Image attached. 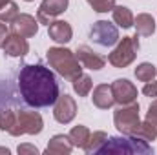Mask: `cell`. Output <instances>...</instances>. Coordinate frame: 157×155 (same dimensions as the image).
<instances>
[{
  "label": "cell",
  "instance_id": "obj_1",
  "mask_svg": "<svg viewBox=\"0 0 157 155\" xmlns=\"http://www.w3.org/2000/svg\"><path fill=\"white\" fill-rule=\"evenodd\" d=\"M18 89L26 104L31 108L53 106L59 91V82L49 68L42 64H26L18 75Z\"/></svg>",
  "mask_w": 157,
  "mask_h": 155
},
{
  "label": "cell",
  "instance_id": "obj_2",
  "mask_svg": "<svg viewBox=\"0 0 157 155\" xmlns=\"http://www.w3.org/2000/svg\"><path fill=\"white\" fill-rule=\"evenodd\" d=\"M46 59L49 66L60 75V77L73 80L82 73V64L78 62L75 51L64 47V46H55L46 51Z\"/></svg>",
  "mask_w": 157,
  "mask_h": 155
},
{
  "label": "cell",
  "instance_id": "obj_3",
  "mask_svg": "<svg viewBox=\"0 0 157 155\" xmlns=\"http://www.w3.org/2000/svg\"><path fill=\"white\" fill-rule=\"evenodd\" d=\"M95 153L150 155V153H154V148L144 139H139L135 135H122V137H108L104 141V144Z\"/></svg>",
  "mask_w": 157,
  "mask_h": 155
},
{
  "label": "cell",
  "instance_id": "obj_4",
  "mask_svg": "<svg viewBox=\"0 0 157 155\" xmlns=\"http://www.w3.org/2000/svg\"><path fill=\"white\" fill-rule=\"evenodd\" d=\"M137 51H139V39H137V35L135 37H122V39H119L115 49L108 55V62L113 68L122 70V68L130 66L135 60Z\"/></svg>",
  "mask_w": 157,
  "mask_h": 155
},
{
  "label": "cell",
  "instance_id": "obj_5",
  "mask_svg": "<svg viewBox=\"0 0 157 155\" xmlns=\"http://www.w3.org/2000/svg\"><path fill=\"white\" fill-rule=\"evenodd\" d=\"M44 130V120L39 112H29V110H20L17 112V119L9 133L13 137L20 135H39Z\"/></svg>",
  "mask_w": 157,
  "mask_h": 155
},
{
  "label": "cell",
  "instance_id": "obj_6",
  "mask_svg": "<svg viewBox=\"0 0 157 155\" xmlns=\"http://www.w3.org/2000/svg\"><path fill=\"white\" fill-rule=\"evenodd\" d=\"M139 104L137 102H130V104H121L115 113H113V124L122 135H132L135 131V128L141 122L139 117Z\"/></svg>",
  "mask_w": 157,
  "mask_h": 155
},
{
  "label": "cell",
  "instance_id": "obj_7",
  "mask_svg": "<svg viewBox=\"0 0 157 155\" xmlns=\"http://www.w3.org/2000/svg\"><path fill=\"white\" fill-rule=\"evenodd\" d=\"M90 39L102 47H110V46H115L121 37L115 24L108 20H97L90 29Z\"/></svg>",
  "mask_w": 157,
  "mask_h": 155
},
{
  "label": "cell",
  "instance_id": "obj_8",
  "mask_svg": "<svg viewBox=\"0 0 157 155\" xmlns=\"http://www.w3.org/2000/svg\"><path fill=\"white\" fill-rule=\"evenodd\" d=\"M77 115V102L71 95H59L53 104V117L60 124H70Z\"/></svg>",
  "mask_w": 157,
  "mask_h": 155
},
{
  "label": "cell",
  "instance_id": "obj_9",
  "mask_svg": "<svg viewBox=\"0 0 157 155\" xmlns=\"http://www.w3.org/2000/svg\"><path fill=\"white\" fill-rule=\"evenodd\" d=\"M70 6V0H42L37 11V20L39 24L49 26L57 17H60Z\"/></svg>",
  "mask_w": 157,
  "mask_h": 155
},
{
  "label": "cell",
  "instance_id": "obj_10",
  "mask_svg": "<svg viewBox=\"0 0 157 155\" xmlns=\"http://www.w3.org/2000/svg\"><path fill=\"white\" fill-rule=\"evenodd\" d=\"M112 93H113V99H115V102L119 106L121 104H130V102L137 100V88L128 78L113 80L112 82Z\"/></svg>",
  "mask_w": 157,
  "mask_h": 155
},
{
  "label": "cell",
  "instance_id": "obj_11",
  "mask_svg": "<svg viewBox=\"0 0 157 155\" xmlns=\"http://www.w3.org/2000/svg\"><path fill=\"white\" fill-rule=\"evenodd\" d=\"M11 33H17L24 39H31L39 33V20L28 13H18V17L11 22Z\"/></svg>",
  "mask_w": 157,
  "mask_h": 155
},
{
  "label": "cell",
  "instance_id": "obj_12",
  "mask_svg": "<svg viewBox=\"0 0 157 155\" xmlns=\"http://www.w3.org/2000/svg\"><path fill=\"white\" fill-rule=\"evenodd\" d=\"M75 55H77L78 62L82 64V68H88V70H91V71H99V70H102L104 64H106V59L101 57L99 53H95V51H93L91 47H88V46H78L77 51H75Z\"/></svg>",
  "mask_w": 157,
  "mask_h": 155
},
{
  "label": "cell",
  "instance_id": "obj_13",
  "mask_svg": "<svg viewBox=\"0 0 157 155\" xmlns=\"http://www.w3.org/2000/svg\"><path fill=\"white\" fill-rule=\"evenodd\" d=\"M2 49L7 57H24L29 51V44L24 37H20L17 33H9L2 44Z\"/></svg>",
  "mask_w": 157,
  "mask_h": 155
},
{
  "label": "cell",
  "instance_id": "obj_14",
  "mask_svg": "<svg viewBox=\"0 0 157 155\" xmlns=\"http://www.w3.org/2000/svg\"><path fill=\"white\" fill-rule=\"evenodd\" d=\"M48 35L57 44H68L73 39V29H71L70 22H66V20H53L48 26Z\"/></svg>",
  "mask_w": 157,
  "mask_h": 155
},
{
  "label": "cell",
  "instance_id": "obj_15",
  "mask_svg": "<svg viewBox=\"0 0 157 155\" xmlns=\"http://www.w3.org/2000/svg\"><path fill=\"white\" fill-rule=\"evenodd\" d=\"M91 100H93V106L99 108V110L112 108L115 104V99H113V93H112V86H108V84L95 86L93 95H91Z\"/></svg>",
  "mask_w": 157,
  "mask_h": 155
},
{
  "label": "cell",
  "instance_id": "obj_16",
  "mask_svg": "<svg viewBox=\"0 0 157 155\" xmlns=\"http://www.w3.org/2000/svg\"><path fill=\"white\" fill-rule=\"evenodd\" d=\"M75 146L70 141V135H53L48 142L46 153L48 155H70Z\"/></svg>",
  "mask_w": 157,
  "mask_h": 155
},
{
  "label": "cell",
  "instance_id": "obj_17",
  "mask_svg": "<svg viewBox=\"0 0 157 155\" xmlns=\"http://www.w3.org/2000/svg\"><path fill=\"white\" fill-rule=\"evenodd\" d=\"M133 26L139 37H152L155 33V20L148 13H139L133 20Z\"/></svg>",
  "mask_w": 157,
  "mask_h": 155
},
{
  "label": "cell",
  "instance_id": "obj_18",
  "mask_svg": "<svg viewBox=\"0 0 157 155\" xmlns=\"http://www.w3.org/2000/svg\"><path fill=\"white\" fill-rule=\"evenodd\" d=\"M112 13H113V22L117 24L119 28L128 29V28L133 26L135 17H133V13H132L126 6H115V7L112 9Z\"/></svg>",
  "mask_w": 157,
  "mask_h": 155
},
{
  "label": "cell",
  "instance_id": "obj_19",
  "mask_svg": "<svg viewBox=\"0 0 157 155\" xmlns=\"http://www.w3.org/2000/svg\"><path fill=\"white\" fill-rule=\"evenodd\" d=\"M90 137H91V131H90L86 126H82V124L73 126L71 131H70V141H71V144H73L75 148H80V150H84V148L88 146Z\"/></svg>",
  "mask_w": 157,
  "mask_h": 155
},
{
  "label": "cell",
  "instance_id": "obj_20",
  "mask_svg": "<svg viewBox=\"0 0 157 155\" xmlns=\"http://www.w3.org/2000/svg\"><path fill=\"white\" fill-rule=\"evenodd\" d=\"M73 82V89H75V93H77L78 97H88L90 95V91H91V88H93V80L90 75H84V73H80L77 78H73L71 80Z\"/></svg>",
  "mask_w": 157,
  "mask_h": 155
},
{
  "label": "cell",
  "instance_id": "obj_21",
  "mask_svg": "<svg viewBox=\"0 0 157 155\" xmlns=\"http://www.w3.org/2000/svg\"><path fill=\"white\" fill-rule=\"evenodd\" d=\"M132 135H135V137H139V139H144V141H148V142H152V141L157 139V130L144 119V122H139V126L135 128V131H133Z\"/></svg>",
  "mask_w": 157,
  "mask_h": 155
},
{
  "label": "cell",
  "instance_id": "obj_22",
  "mask_svg": "<svg viewBox=\"0 0 157 155\" xmlns=\"http://www.w3.org/2000/svg\"><path fill=\"white\" fill-rule=\"evenodd\" d=\"M155 75H157L155 66L150 64V62H143V64H139L135 68V77H137V80H141V82H148V80L155 78Z\"/></svg>",
  "mask_w": 157,
  "mask_h": 155
},
{
  "label": "cell",
  "instance_id": "obj_23",
  "mask_svg": "<svg viewBox=\"0 0 157 155\" xmlns=\"http://www.w3.org/2000/svg\"><path fill=\"white\" fill-rule=\"evenodd\" d=\"M108 139V135L104 133V131H93L91 133V137H90V142H88V146L84 148V152L86 153H95L102 144H104V141Z\"/></svg>",
  "mask_w": 157,
  "mask_h": 155
},
{
  "label": "cell",
  "instance_id": "obj_24",
  "mask_svg": "<svg viewBox=\"0 0 157 155\" xmlns=\"http://www.w3.org/2000/svg\"><path fill=\"white\" fill-rule=\"evenodd\" d=\"M17 17H18V6H17V2H9L7 6H4L0 9V22H4V24H11Z\"/></svg>",
  "mask_w": 157,
  "mask_h": 155
},
{
  "label": "cell",
  "instance_id": "obj_25",
  "mask_svg": "<svg viewBox=\"0 0 157 155\" xmlns=\"http://www.w3.org/2000/svg\"><path fill=\"white\" fill-rule=\"evenodd\" d=\"M17 113L13 110H0V130L2 131H9L15 124Z\"/></svg>",
  "mask_w": 157,
  "mask_h": 155
},
{
  "label": "cell",
  "instance_id": "obj_26",
  "mask_svg": "<svg viewBox=\"0 0 157 155\" xmlns=\"http://www.w3.org/2000/svg\"><path fill=\"white\" fill-rule=\"evenodd\" d=\"M95 13H108L115 7V0H86Z\"/></svg>",
  "mask_w": 157,
  "mask_h": 155
},
{
  "label": "cell",
  "instance_id": "obj_27",
  "mask_svg": "<svg viewBox=\"0 0 157 155\" xmlns=\"http://www.w3.org/2000/svg\"><path fill=\"white\" fill-rule=\"evenodd\" d=\"M143 95H146V97H154V99L157 97V80H155V78H152V80L144 82Z\"/></svg>",
  "mask_w": 157,
  "mask_h": 155
},
{
  "label": "cell",
  "instance_id": "obj_28",
  "mask_svg": "<svg viewBox=\"0 0 157 155\" xmlns=\"http://www.w3.org/2000/svg\"><path fill=\"white\" fill-rule=\"evenodd\" d=\"M146 120L157 130V99L150 104V108H148V112H146Z\"/></svg>",
  "mask_w": 157,
  "mask_h": 155
},
{
  "label": "cell",
  "instance_id": "obj_29",
  "mask_svg": "<svg viewBox=\"0 0 157 155\" xmlns=\"http://www.w3.org/2000/svg\"><path fill=\"white\" fill-rule=\"evenodd\" d=\"M17 152L20 155H39L40 153V150L37 146H33V144H20L17 148Z\"/></svg>",
  "mask_w": 157,
  "mask_h": 155
},
{
  "label": "cell",
  "instance_id": "obj_30",
  "mask_svg": "<svg viewBox=\"0 0 157 155\" xmlns=\"http://www.w3.org/2000/svg\"><path fill=\"white\" fill-rule=\"evenodd\" d=\"M9 35V29H7V26L4 24V22H0V47H2V44H4V40L6 37Z\"/></svg>",
  "mask_w": 157,
  "mask_h": 155
},
{
  "label": "cell",
  "instance_id": "obj_31",
  "mask_svg": "<svg viewBox=\"0 0 157 155\" xmlns=\"http://www.w3.org/2000/svg\"><path fill=\"white\" fill-rule=\"evenodd\" d=\"M9 2H11V0H0V9H2V7H4V6H7V4H9Z\"/></svg>",
  "mask_w": 157,
  "mask_h": 155
},
{
  "label": "cell",
  "instance_id": "obj_32",
  "mask_svg": "<svg viewBox=\"0 0 157 155\" xmlns=\"http://www.w3.org/2000/svg\"><path fill=\"white\" fill-rule=\"evenodd\" d=\"M0 153H6V155H9L11 152H9V148H0Z\"/></svg>",
  "mask_w": 157,
  "mask_h": 155
},
{
  "label": "cell",
  "instance_id": "obj_33",
  "mask_svg": "<svg viewBox=\"0 0 157 155\" xmlns=\"http://www.w3.org/2000/svg\"><path fill=\"white\" fill-rule=\"evenodd\" d=\"M24 2H33V0H24Z\"/></svg>",
  "mask_w": 157,
  "mask_h": 155
}]
</instances>
